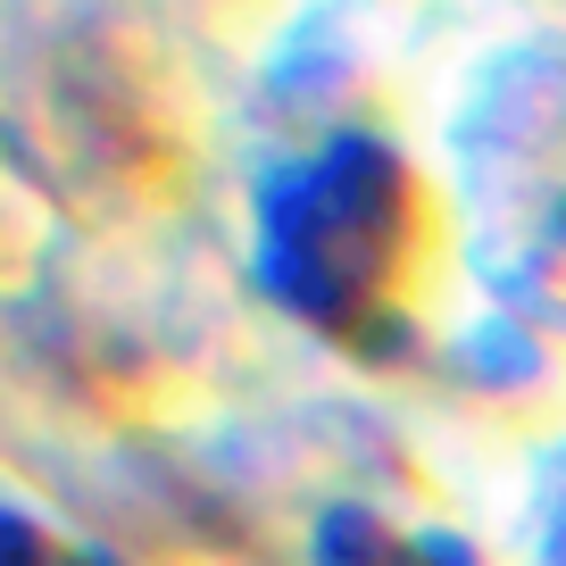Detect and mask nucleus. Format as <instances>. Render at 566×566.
I'll use <instances>...</instances> for the list:
<instances>
[{
	"label": "nucleus",
	"instance_id": "3",
	"mask_svg": "<svg viewBox=\"0 0 566 566\" xmlns=\"http://www.w3.org/2000/svg\"><path fill=\"white\" fill-rule=\"evenodd\" d=\"M549 566H566V533H558V549H549Z\"/></svg>",
	"mask_w": 566,
	"mask_h": 566
},
{
	"label": "nucleus",
	"instance_id": "1",
	"mask_svg": "<svg viewBox=\"0 0 566 566\" xmlns=\"http://www.w3.org/2000/svg\"><path fill=\"white\" fill-rule=\"evenodd\" d=\"M433 242L442 209L384 134H325L259 184V292L334 342L400 325Z\"/></svg>",
	"mask_w": 566,
	"mask_h": 566
},
{
	"label": "nucleus",
	"instance_id": "2",
	"mask_svg": "<svg viewBox=\"0 0 566 566\" xmlns=\"http://www.w3.org/2000/svg\"><path fill=\"white\" fill-rule=\"evenodd\" d=\"M0 566H117V558L92 549V542H75V533L34 525L25 509H9V516H0Z\"/></svg>",
	"mask_w": 566,
	"mask_h": 566
}]
</instances>
